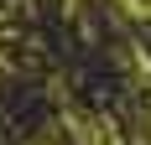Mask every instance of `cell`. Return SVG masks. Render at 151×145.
Masks as SVG:
<instances>
[{"instance_id":"1","label":"cell","mask_w":151,"mask_h":145,"mask_svg":"<svg viewBox=\"0 0 151 145\" xmlns=\"http://www.w3.org/2000/svg\"><path fill=\"white\" fill-rule=\"evenodd\" d=\"M120 11L130 21H151V0H120Z\"/></svg>"}]
</instances>
